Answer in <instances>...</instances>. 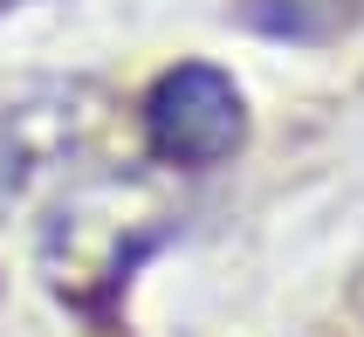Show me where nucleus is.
<instances>
[{"mask_svg":"<svg viewBox=\"0 0 364 337\" xmlns=\"http://www.w3.org/2000/svg\"><path fill=\"white\" fill-rule=\"evenodd\" d=\"M350 0H241V21L262 28V35H289V41H309V35H330L344 21Z\"/></svg>","mask_w":364,"mask_h":337,"instance_id":"nucleus-2","label":"nucleus"},{"mask_svg":"<svg viewBox=\"0 0 364 337\" xmlns=\"http://www.w3.org/2000/svg\"><path fill=\"white\" fill-rule=\"evenodd\" d=\"M247 131V110H241V90L227 69L213 62H179L151 83L144 97V138L165 165H220Z\"/></svg>","mask_w":364,"mask_h":337,"instance_id":"nucleus-1","label":"nucleus"}]
</instances>
